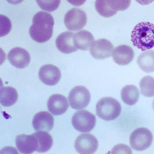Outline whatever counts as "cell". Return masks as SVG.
Segmentation results:
<instances>
[{"mask_svg":"<svg viewBox=\"0 0 154 154\" xmlns=\"http://www.w3.org/2000/svg\"><path fill=\"white\" fill-rule=\"evenodd\" d=\"M152 107H153V110H154V100H153V101Z\"/></svg>","mask_w":154,"mask_h":154,"instance_id":"28","label":"cell"},{"mask_svg":"<svg viewBox=\"0 0 154 154\" xmlns=\"http://www.w3.org/2000/svg\"><path fill=\"white\" fill-rule=\"evenodd\" d=\"M152 134L146 128L136 129L131 135L130 143L131 148L137 151H142L148 149L152 142Z\"/></svg>","mask_w":154,"mask_h":154,"instance_id":"5","label":"cell"},{"mask_svg":"<svg viewBox=\"0 0 154 154\" xmlns=\"http://www.w3.org/2000/svg\"><path fill=\"white\" fill-rule=\"evenodd\" d=\"M54 123L53 116L47 111H42L35 115L32 121V125L35 131L49 132L54 127Z\"/></svg>","mask_w":154,"mask_h":154,"instance_id":"14","label":"cell"},{"mask_svg":"<svg viewBox=\"0 0 154 154\" xmlns=\"http://www.w3.org/2000/svg\"><path fill=\"white\" fill-rule=\"evenodd\" d=\"M8 59L13 66L19 69H23L29 65L30 56L26 49L21 47H16L8 53Z\"/></svg>","mask_w":154,"mask_h":154,"instance_id":"11","label":"cell"},{"mask_svg":"<svg viewBox=\"0 0 154 154\" xmlns=\"http://www.w3.org/2000/svg\"><path fill=\"white\" fill-rule=\"evenodd\" d=\"M12 23L8 17L4 15L0 16V35L1 37L6 36L11 31Z\"/></svg>","mask_w":154,"mask_h":154,"instance_id":"24","label":"cell"},{"mask_svg":"<svg viewBox=\"0 0 154 154\" xmlns=\"http://www.w3.org/2000/svg\"><path fill=\"white\" fill-rule=\"evenodd\" d=\"M134 57L132 48L126 45H121L113 50L112 57L114 62L119 65H126L131 63Z\"/></svg>","mask_w":154,"mask_h":154,"instance_id":"15","label":"cell"},{"mask_svg":"<svg viewBox=\"0 0 154 154\" xmlns=\"http://www.w3.org/2000/svg\"><path fill=\"white\" fill-rule=\"evenodd\" d=\"M140 93L148 97L154 96V78L151 76L143 77L140 82Z\"/></svg>","mask_w":154,"mask_h":154,"instance_id":"22","label":"cell"},{"mask_svg":"<svg viewBox=\"0 0 154 154\" xmlns=\"http://www.w3.org/2000/svg\"><path fill=\"white\" fill-rule=\"evenodd\" d=\"M48 111L55 116H59L65 113L69 107L67 98L59 94L52 95L47 102Z\"/></svg>","mask_w":154,"mask_h":154,"instance_id":"13","label":"cell"},{"mask_svg":"<svg viewBox=\"0 0 154 154\" xmlns=\"http://www.w3.org/2000/svg\"><path fill=\"white\" fill-rule=\"evenodd\" d=\"M95 8L98 13L104 17H110L116 15L117 12L112 9L108 4L107 1L98 0L95 2Z\"/></svg>","mask_w":154,"mask_h":154,"instance_id":"23","label":"cell"},{"mask_svg":"<svg viewBox=\"0 0 154 154\" xmlns=\"http://www.w3.org/2000/svg\"><path fill=\"white\" fill-rule=\"evenodd\" d=\"M32 25L29 29L31 38L38 43H44L53 36L54 20L48 12L40 11L33 17Z\"/></svg>","mask_w":154,"mask_h":154,"instance_id":"1","label":"cell"},{"mask_svg":"<svg viewBox=\"0 0 154 154\" xmlns=\"http://www.w3.org/2000/svg\"><path fill=\"white\" fill-rule=\"evenodd\" d=\"M75 148L80 154H94L98 148V141L91 134H82L75 140Z\"/></svg>","mask_w":154,"mask_h":154,"instance_id":"8","label":"cell"},{"mask_svg":"<svg viewBox=\"0 0 154 154\" xmlns=\"http://www.w3.org/2000/svg\"><path fill=\"white\" fill-rule=\"evenodd\" d=\"M74 35L73 32L66 31L58 36L56 44L59 51L63 54H70L78 50L73 41Z\"/></svg>","mask_w":154,"mask_h":154,"instance_id":"16","label":"cell"},{"mask_svg":"<svg viewBox=\"0 0 154 154\" xmlns=\"http://www.w3.org/2000/svg\"><path fill=\"white\" fill-rule=\"evenodd\" d=\"M137 63L144 72L148 73L154 72V50H147L140 54L137 60Z\"/></svg>","mask_w":154,"mask_h":154,"instance_id":"18","label":"cell"},{"mask_svg":"<svg viewBox=\"0 0 154 154\" xmlns=\"http://www.w3.org/2000/svg\"><path fill=\"white\" fill-rule=\"evenodd\" d=\"M17 148L20 153L31 154L37 151L38 142L33 134L19 135L16 138Z\"/></svg>","mask_w":154,"mask_h":154,"instance_id":"12","label":"cell"},{"mask_svg":"<svg viewBox=\"0 0 154 154\" xmlns=\"http://www.w3.org/2000/svg\"><path fill=\"white\" fill-rule=\"evenodd\" d=\"M94 40V36L89 31L81 30L74 34L73 41L78 49L86 51L89 49Z\"/></svg>","mask_w":154,"mask_h":154,"instance_id":"17","label":"cell"},{"mask_svg":"<svg viewBox=\"0 0 154 154\" xmlns=\"http://www.w3.org/2000/svg\"><path fill=\"white\" fill-rule=\"evenodd\" d=\"M38 76L42 82L50 86L56 85L61 78L60 71L56 66L45 64L39 71Z\"/></svg>","mask_w":154,"mask_h":154,"instance_id":"10","label":"cell"},{"mask_svg":"<svg viewBox=\"0 0 154 154\" xmlns=\"http://www.w3.org/2000/svg\"><path fill=\"white\" fill-rule=\"evenodd\" d=\"M122 107L119 102L113 98L106 97L101 99L96 105V114L103 120H114L117 118L121 112Z\"/></svg>","mask_w":154,"mask_h":154,"instance_id":"3","label":"cell"},{"mask_svg":"<svg viewBox=\"0 0 154 154\" xmlns=\"http://www.w3.org/2000/svg\"><path fill=\"white\" fill-rule=\"evenodd\" d=\"M121 96L122 100L125 104L134 105L139 99V91L135 85H126L122 89Z\"/></svg>","mask_w":154,"mask_h":154,"instance_id":"20","label":"cell"},{"mask_svg":"<svg viewBox=\"0 0 154 154\" xmlns=\"http://www.w3.org/2000/svg\"><path fill=\"white\" fill-rule=\"evenodd\" d=\"M111 153L132 154V150L129 146L125 144H120L116 145L112 149Z\"/></svg>","mask_w":154,"mask_h":154,"instance_id":"27","label":"cell"},{"mask_svg":"<svg viewBox=\"0 0 154 154\" xmlns=\"http://www.w3.org/2000/svg\"><path fill=\"white\" fill-rule=\"evenodd\" d=\"M131 41L135 47L143 51L154 47V24L142 22L132 30Z\"/></svg>","mask_w":154,"mask_h":154,"instance_id":"2","label":"cell"},{"mask_svg":"<svg viewBox=\"0 0 154 154\" xmlns=\"http://www.w3.org/2000/svg\"><path fill=\"white\" fill-rule=\"evenodd\" d=\"M109 6L115 11H124L131 5L130 1H107Z\"/></svg>","mask_w":154,"mask_h":154,"instance_id":"26","label":"cell"},{"mask_svg":"<svg viewBox=\"0 0 154 154\" xmlns=\"http://www.w3.org/2000/svg\"><path fill=\"white\" fill-rule=\"evenodd\" d=\"M38 5L43 10L51 12L59 6L60 1H36Z\"/></svg>","mask_w":154,"mask_h":154,"instance_id":"25","label":"cell"},{"mask_svg":"<svg viewBox=\"0 0 154 154\" xmlns=\"http://www.w3.org/2000/svg\"><path fill=\"white\" fill-rule=\"evenodd\" d=\"M71 122L73 127L77 131L81 133H89L96 125V117L87 110H81L73 115Z\"/></svg>","mask_w":154,"mask_h":154,"instance_id":"4","label":"cell"},{"mask_svg":"<svg viewBox=\"0 0 154 154\" xmlns=\"http://www.w3.org/2000/svg\"><path fill=\"white\" fill-rule=\"evenodd\" d=\"M114 46L106 39H100L93 42L89 49L91 56L97 60H103L110 57Z\"/></svg>","mask_w":154,"mask_h":154,"instance_id":"9","label":"cell"},{"mask_svg":"<svg viewBox=\"0 0 154 154\" xmlns=\"http://www.w3.org/2000/svg\"><path fill=\"white\" fill-rule=\"evenodd\" d=\"M71 107L75 110L84 109L89 105L91 100L90 92L86 87L79 85L71 89L68 95Z\"/></svg>","mask_w":154,"mask_h":154,"instance_id":"6","label":"cell"},{"mask_svg":"<svg viewBox=\"0 0 154 154\" xmlns=\"http://www.w3.org/2000/svg\"><path fill=\"white\" fill-rule=\"evenodd\" d=\"M87 21L85 12L82 9L76 8L66 12L64 18L65 26L71 31L81 30L85 26Z\"/></svg>","mask_w":154,"mask_h":154,"instance_id":"7","label":"cell"},{"mask_svg":"<svg viewBox=\"0 0 154 154\" xmlns=\"http://www.w3.org/2000/svg\"><path fill=\"white\" fill-rule=\"evenodd\" d=\"M0 100L2 105L10 107L16 103L18 99L17 91L11 86H6L1 88Z\"/></svg>","mask_w":154,"mask_h":154,"instance_id":"19","label":"cell"},{"mask_svg":"<svg viewBox=\"0 0 154 154\" xmlns=\"http://www.w3.org/2000/svg\"><path fill=\"white\" fill-rule=\"evenodd\" d=\"M32 134L38 141L37 152H45L50 150L53 144V139L48 133L45 131H38Z\"/></svg>","mask_w":154,"mask_h":154,"instance_id":"21","label":"cell"}]
</instances>
